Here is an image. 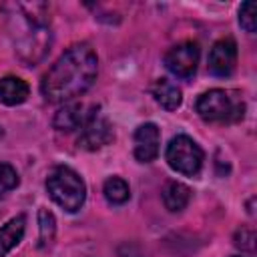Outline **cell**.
<instances>
[{"label":"cell","instance_id":"7","mask_svg":"<svg viewBox=\"0 0 257 257\" xmlns=\"http://www.w3.org/2000/svg\"><path fill=\"white\" fill-rule=\"evenodd\" d=\"M199 56H201V52L195 42H181L165 54V66L171 74H175L183 80H189L197 72Z\"/></svg>","mask_w":257,"mask_h":257},{"label":"cell","instance_id":"2","mask_svg":"<svg viewBox=\"0 0 257 257\" xmlns=\"http://www.w3.org/2000/svg\"><path fill=\"white\" fill-rule=\"evenodd\" d=\"M14 14H10L14 46L18 56L28 64L34 66L40 62L46 52L50 50L52 34L48 28V6L40 2L32 4H12Z\"/></svg>","mask_w":257,"mask_h":257},{"label":"cell","instance_id":"10","mask_svg":"<svg viewBox=\"0 0 257 257\" xmlns=\"http://www.w3.org/2000/svg\"><path fill=\"white\" fill-rule=\"evenodd\" d=\"M90 112H92V110H90ZM90 112H86V106L80 104V102H66L62 108L56 110L52 124H54V128H58V131L70 133V131H74V128H80V126L86 122V118L90 116Z\"/></svg>","mask_w":257,"mask_h":257},{"label":"cell","instance_id":"4","mask_svg":"<svg viewBox=\"0 0 257 257\" xmlns=\"http://www.w3.org/2000/svg\"><path fill=\"white\" fill-rule=\"evenodd\" d=\"M245 104L233 90L213 88L197 98V112L207 122H235L243 118Z\"/></svg>","mask_w":257,"mask_h":257},{"label":"cell","instance_id":"16","mask_svg":"<svg viewBox=\"0 0 257 257\" xmlns=\"http://www.w3.org/2000/svg\"><path fill=\"white\" fill-rule=\"evenodd\" d=\"M38 227H40V237H38V247L46 249L52 245L54 235H56V219L48 209L38 211Z\"/></svg>","mask_w":257,"mask_h":257},{"label":"cell","instance_id":"8","mask_svg":"<svg viewBox=\"0 0 257 257\" xmlns=\"http://www.w3.org/2000/svg\"><path fill=\"white\" fill-rule=\"evenodd\" d=\"M237 64V44L233 38H223L209 52V72L213 76H231Z\"/></svg>","mask_w":257,"mask_h":257},{"label":"cell","instance_id":"9","mask_svg":"<svg viewBox=\"0 0 257 257\" xmlns=\"http://www.w3.org/2000/svg\"><path fill=\"white\" fill-rule=\"evenodd\" d=\"M161 133L155 122H145L135 131V159L141 163H151L159 155Z\"/></svg>","mask_w":257,"mask_h":257},{"label":"cell","instance_id":"15","mask_svg":"<svg viewBox=\"0 0 257 257\" xmlns=\"http://www.w3.org/2000/svg\"><path fill=\"white\" fill-rule=\"evenodd\" d=\"M102 193H104V199L112 205H122L128 201L131 197V189L126 185V181H122L120 177H110L104 181V187H102Z\"/></svg>","mask_w":257,"mask_h":257},{"label":"cell","instance_id":"17","mask_svg":"<svg viewBox=\"0 0 257 257\" xmlns=\"http://www.w3.org/2000/svg\"><path fill=\"white\" fill-rule=\"evenodd\" d=\"M255 231L251 227H241L235 231V237H233V245L241 251H247V253H255Z\"/></svg>","mask_w":257,"mask_h":257},{"label":"cell","instance_id":"12","mask_svg":"<svg viewBox=\"0 0 257 257\" xmlns=\"http://www.w3.org/2000/svg\"><path fill=\"white\" fill-rule=\"evenodd\" d=\"M24 229H26V217L24 215H16L6 225L0 227V257H6V253L12 251L22 241Z\"/></svg>","mask_w":257,"mask_h":257},{"label":"cell","instance_id":"11","mask_svg":"<svg viewBox=\"0 0 257 257\" xmlns=\"http://www.w3.org/2000/svg\"><path fill=\"white\" fill-rule=\"evenodd\" d=\"M30 94V88L26 84V80L18 78V76H4L0 78V102L8 104V106H16L22 104Z\"/></svg>","mask_w":257,"mask_h":257},{"label":"cell","instance_id":"19","mask_svg":"<svg viewBox=\"0 0 257 257\" xmlns=\"http://www.w3.org/2000/svg\"><path fill=\"white\" fill-rule=\"evenodd\" d=\"M255 12H257V8H255V2H243L241 4V8H239V24H241V28H245V32H249V34H253L255 32Z\"/></svg>","mask_w":257,"mask_h":257},{"label":"cell","instance_id":"14","mask_svg":"<svg viewBox=\"0 0 257 257\" xmlns=\"http://www.w3.org/2000/svg\"><path fill=\"white\" fill-rule=\"evenodd\" d=\"M191 201V189L183 183H177V181H171L165 185L163 189V203L165 207L171 211V213H179L183 211Z\"/></svg>","mask_w":257,"mask_h":257},{"label":"cell","instance_id":"1","mask_svg":"<svg viewBox=\"0 0 257 257\" xmlns=\"http://www.w3.org/2000/svg\"><path fill=\"white\" fill-rule=\"evenodd\" d=\"M98 74V58L94 50L80 42L72 44L42 76L40 90L48 102H70L84 94Z\"/></svg>","mask_w":257,"mask_h":257},{"label":"cell","instance_id":"5","mask_svg":"<svg viewBox=\"0 0 257 257\" xmlns=\"http://www.w3.org/2000/svg\"><path fill=\"white\" fill-rule=\"evenodd\" d=\"M165 159L173 171L187 175V177H195V175H199V171L203 167L205 155H203V149L191 137L177 135L167 145Z\"/></svg>","mask_w":257,"mask_h":257},{"label":"cell","instance_id":"6","mask_svg":"<svg viewBox=\"0 0 257 257\" xmlns=\"http://www.w3.org/2000/svg\"><path fill=\"white\" fill-rule=\"evenodd\" d=\"M112 137H114V133H112V124L108 122V118L104 114L96 112V108H92L90 116L80 126L78 147L86 149V151H98V149L106 147L112 141Z\"/></svg>","mask_w":257,"mask_h":257},{"label":"cell","instance_id":"21","mask_svg":"<svg viewBox=\"0 0 257 257\" xmlns=\"http://www.w3.org/2000/svg\"><path fill=\"white\" fill-rule=\"evenodd\" d=\"M233 257H237V255H233Z\"/></svg>","mask_w":257,"mask_h":257},{"label":"cell","instance_id":"20","mask_svg":"<svg viewBox=\"0 0 257 257\" xmlns=\"http://www.w3.org/2000/svg\"><path fill=\"white\" fill-rule=\"evenodd\" d=\"M118 257H147V253L135 243H122L118 245Z\"/></svg>","mask_w":257,"mask_h":257},{"label":"cell","instance_id":"18","mask_svg":"<svg viewBox=\"0 0 257 257\" xmlns=\"http://www.w3.org/2000/svg\"><path fill=\"white\" fill-rule=\"evenodd\" d=\"M18 187V173L8 163H0V197Z\"/></svg>","mask_w":257,"mask_h":257},{"label":"cell","instance_id":"13","mask_svg":"<svg viewBox=\"0 0 257 257\" xmlns=\"http://www.w3.org/2000/svg\"><path fill=\"white\" fill-rule=\"evenodd\" d=\"M153 96L167 110H177L181 106V102H183L181 88L177 84H173L171 80H167V78H159L153 84Z\"/></svg>","mask_w":257,"mask_h":257},{"label":"cell","instance_id":"3","mask_svg":"<svg viewBox=\"0 0 257 257\" xmlns=\"http://www.w3.org/2000/svg\"><path fill=\"white\" fill-rule=\"evenodd\" d=\"M46 191L50 199L68 213H76L86 199V185L70 167H54L46 177Z\"/></svg>","mask_w":257,"mask_h":257}]
</instances>
